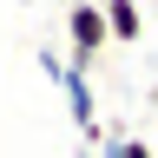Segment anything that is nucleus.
Here are the masks:
<instances>
[{"label":"nucleus","instance_id":"f257e3e1","mask_svg":"<svg viewBox=\"0 0 158 158\" xmlns=\"http://www.w3.org/2000/svg\"><path fill=\"white\" fill-rule=\"evenodd\" d=\"M112 46V27H106V0H73L66 13V66L92 73V59Z\"/></svg>","mask_w":158,"mask_h":158},{"label":"nucleus","instance_id":"f03ea898","mask_svg":"<svg viewBox=\"0 0 158 158\" xmlns=\"http://www.w3.org/2000/svg\"><path fill=\"white\" fill-rule=\"evenodd\" d=\"M59 92H66V106H73V125L99 145V106H92V79L79 73V66H66V79H59Z\"/></svg>","mask_w":158,"mask_h":158},{"label":"nucleus","instance_id":"7ed1b4c3","mask_svg":"<svg viewBox=\"0 0 158 158\" xmlns=\"http://www.w3.org/2000/svg\"><path fill=\"white\" fill-rule=\"evenodd\" d=\"M106 27H112L118 46H132V40L145 33V7H138V0H106Z\"/></svg>","mask_w":158,"mask_h":158},{"label":"nucleus","instance_id":"20e7f679","mask_svg":"<svg viewBox=\"0 0 158 158\" xmlns=\"http://www.w3.org/2000/svg\"><path fill=\"white\" fill-rule=\"evenodd\" d=\"M106 145H112V158H158L152 138H106Z\"/></svg>","mask_w":158,"mask_h":158},{"label":"nucleus","instance_id":"39448f33","mask_svg":"<svg viewBox=\"0 0 158 158\" xmlns=\"http://www.w3.org/2000/svg\"><path fill=\"white\" fill-rule=\"evenodd\" d=\"M40 73H46L53 86H59V79H66V59H59V53H40Z\"/></svg>","mask_w":158,"mask_h":158},{"label":"nucleus","instance_id":"423d86ee","mask_svg":"<svg viewBox=\"0 0 158 158\" xmlns=\"http://www.w3.org/2000/svg\"><path fill=\"white\" fill-rule=\"evenodd\" d=\"M99 158H112V145H106V152H99Z\"/></svg>","mask_w":158,"mask_h":158}]
</instances>
